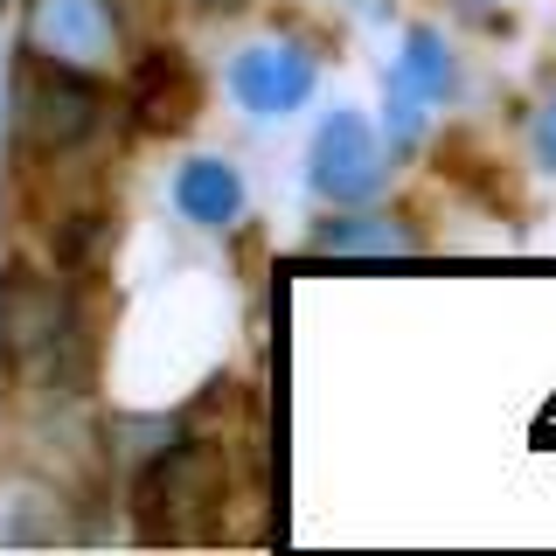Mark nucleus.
Here are the masks:
<instances>
[{
  "instance_id": "obj_1",
  "label": "nucleus",
  "mask_w": 556,
  "mask_h": 556,
  "mask_svg": "<svg viewBox=\"0 0 556 556\" xmlns=\"http://www.w3.org/2000/svg\"><path fill=\"white\" fill-rule=\"evenodd\" d=\"M0 362L35 396H70L84 382V362H91L77 292L63 278L22 265V257L0 265Z\"/></svg>"
},
{
  "instance_id": "obj_2",
  "label": "nucleus",
  "mask_w": 556,
  "mask_h": 556,
  "mask_svg": "<svg viewBox=\"0 0 556 556\" xmlns=\"http://www.w3.org/2000/svg\"><path fill=\"white\" fill-rule=\"evenodd\" d=\"M223 486H230L223 439H174V445H161V452H153V466L132 486L139 535H147V543L202 535V515L223 508Z\"/></svg>"
},
{
  "instance_id": "obj_3",
  "label": "nucleus",
  "mask_w": 556,
  "mask_h": 556,
  "mask_svg": "<svg viewBox=\"0 0 556 556\" xmlns=\"http://www.w3.org/2000/svg\"><path fill=\"white\" fill-rule=\"evenodd\" d=\"M104 118H112V98H104L98 77L28 56L22 84H14V139H22V153H91Z\"/></svg>"
},
{
  "instance_id": "obj_4",
  "label": "nucleus",
  "mask_w": 556,
  "mask_h": 556,
  "mask_svg": "<svg viewBox=\"0 0 556 556\" xmlns=\"http://www.w3.org/2000/svg\"><path fill=\"white\" fill-rule=\"evenodd\" d=\"M28 56L104 77L126 56V14L118 0H28Z\"/></svg>"
},
{
  "instance_id": "obj_5",
  "label": "nucleus",
  "mask_w": 556,
  "mask_h": 556,
  "mask_svg": "<svg viewBox=\"0 0 556 556\" xmlns=\"http://www.w3.org/2000/svg\"><path fill=\"white\" fill-rule=\"evenodd\" d=\"M376 188H382V147H376V132L362 126L355 112L320 118V132H313V195H327V202H369Z\"/></svg>"
},
{
  "instance_id": "obj_6",
  "label": "nucleus",
  "mask_w": 556,
  "mask_h": 556,
  "mask_svg": "<svg viewBox=\"0 0 556 556\" xmlns=\"http://www.w3.org/2000/svg\"><path fill=\"white\" fill-rule=\"evenodd\" d=\"M132 118L147 132H188L195 126V112H202V77H195V63L181 56V49H147L132 70Z\"/></svg>"
},
{
  "instance_id": "obj_7",
  "label": "nucleus",
  "mask_w": 556,
  "mask_h": 556,
  "mask_svg": "<svg viewBox=\"0 0 556 556\" xmlns=\"http://www.w3.org/2000/svg\"><path fill=\"white\" fill-rule=\"evenodd\" d=\"M230 91L243 98V112L286 118L292 104L313 98V56H300L292 42H257V49H243V56H237Z\"/></svg>"
},
{
  "instance_id": "obj_8",
  "label": "nucleus",
  "mask_w": 556,
  "mask_h": 556,
  "mask_svg": "<svg viewBox=\"0 0 556 556\" xmlns=\"http://www.w3.org/2000/svg\"><path fill=\"white\" fill-rule=\"evenodd\" d=\"M452 91V49L439 28H410L404 56H396V77H390V139L410 147L417 139V118H425L431 98Z\"/></svg>"
},
{
  "instance_id": "obj_9",
  "label": "nucleus",
  "mask_w": 556,
  "mask_h": 556,
  "mask_svg": "<svg viewBox=\"0 0 556 556\" xmlns=\"http://www.w3.org/2000/svg\"><path fill=\"white\" fill-rule=\"evenodd\" d=\"M174 202H181V216L202 223V230H230L243 216V174L230 161H188L181 181H174Z\"/></svg>"
},
{
  "instance_id": "obj_10",
  "label": "nucleus",
  "mask_w": 556,
  "mask_h": 556,
  "mask_svg": "<svg viewBox=\"0 0 556 556\" xmlns=\"http://www.w3.org/2000/svg\"><path fill=\"white\" fill-rule=\"evenodd\" d=\"M320 257H404L417 251V237L396 216H334L327 230H313Z\"/></svg>"
},
{
  "instance_id": "obj_11",
  "label": "nucleus",
  "mask_w": 556,
  "mask_h": 556,
  "mask_svg": "<svg viewBox=\"0 0 556 556\" xmlns=\"http://www.w3.org/2000/svg\"><path fill=\"white\" fill-rule=\"evenodd\" d=\"M535 153H543V167H556V91L543 98V112H535Z\"/></svg>"
},
{
  "instance_id": "obj_12",
  "label": "nucleus",
  "mask_w": 556,
  "mask_h": 556,
  "mask_svg": "<svg viewBox=\"0 0 556 556\" xmlns=\"http://www.w3.org/2000/svg\"><path fill=\"white\" fill-rule=\"evenodd\" d=\"M195 8H216V0H195Z\"/></svg>"
}]
</instances>
